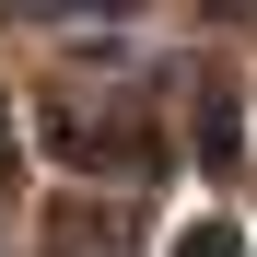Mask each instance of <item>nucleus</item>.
<instances>
[{
	"label": "nucleus",
	"mask_w": 257,
	"mask_h": 257,
	"mask_svg": "<svg viewBox=\"0 0 257 257\" xmlns=\"http://www.w3.org/2000/svg\"><path fill=\"white\" fill-rule=\"evenodd\" d=\"M176 257H234V222H199V234H187Z\"/></svg>",
	"instance_id": "nucleus-1"
}]
</instances>
